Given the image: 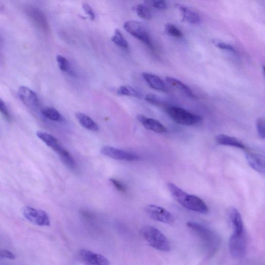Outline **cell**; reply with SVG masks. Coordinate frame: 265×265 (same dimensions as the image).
<instances>
[{
  "instance_id": "obj_36",
  "label": "cell",
  "mask_w": 265,
  "mask_h": 265,
  "mask_svg": "<svg viewBox=\"0 0 265 265\" xmlns=\"http://www.w3.org/2000/svg\"><path fill=\"white\" fill-rule=\"evenodd\" d=\"M0 257L12 260L16 258L15 255L13 252L6 250H0Z\"/></svg>"
},
{
  "instance_id": "obj_1",
  "label": "cell",
  "mask_w": 265,
  "mask_h": 265,
  "mask_svg": "<svg viewBox=\"0 0 265 265\" xmlns=\"http://www.w3.org/2000/svg\"><path fill=\"white\" fill-rule=\"evenodd\" d=\"M167 187L172 198L183 207L202 214L208 212L206 203L199 197L189 195L172 182H168Z\"/></svg>"
},
{
  "instance_id": "obj_26",
  "label": "cell",
  "mask_w": 265,
  "mask_h": 265,
  "mask_svg": "<svg viewBox=\"0 0 265 265\" xmlns=\"http://www.w3.org/2000/svg\"><path fill=\"white\" fill-rule=\"evenodd\" d=\"M133 9L140 18L145 20L151 19V13L149 8L146 5L138 4L135 6Z\"/></svg>"
},
{
  "instance_id": "obj_18",
  "label": "cell",
  "mask_w": 265,
  "mask_h": 265,
  "mask_svg": "<svg viewBox=\"0 0 265 265\" xmlns=\"http://www.w3.org/2000/svg\"><path fill=\"white\" fill-rule=\"evenodd\" d=\"M217 143L222 146H230L246 150V147L243 142L236 137L225 134H220L216 137Z\"/></svg>"
},
{
  "instance_id": "obj_2",
  "label": "cell",
  "mask_w": 265,
  "mask_h": 265,
  "mask_svg": "<svg viewBox=\"0 0 265 265\" xmlns=\"http://www.w3.org/2000/svg\"><path fill=\"white\" fill-rule=\"evenodd\" d=\"M141 234L152 248L161 252H168L170 250L168 239L157 228L151 226L145 227L141 230Z\"/></svg>"
},
{
  "instance_id": "obj_29",
  "label": "cell",
  "mask_w": 265,
  "mask_h": 265,
  "mask_svg": "<svg viewBox=\"0 0 265 265\" xmlns=\"http://www.w3.org/2000/svg\"><path fill=\"white\" fill-rule=\"evenodd\" d=\"M166 32L169 35L176 37L181 38L183 37V33L176 26L170 23L166 26Z\"/></svg>"
},
{
  "instance_id": "obj_14",
  "label": "cell",
  "mask_w": 265,
  "mask_h": 265,
  "mask_svg": "<svg viewBox=\"0 0 265 265\" xmlns=\"http://www.w3.org/2000/svg\"><path fill=\"white\" fill-rule=\"evenodd\" d=\"M137 119L145 128L157 133H164L167 131L165 126L157 120L141 115L137 116Z\"/></svg>"
},
{
  "instance_id": "obj_10",
  "label": "cell",
  "mask_w": 265,
  "mask_h": 265,
  "mask_svg": "<svg viewBox=\"0 0 265 265\" xmlns=\"http://www.w3.org/2000/svg\"><path fill=\"white\" fill-rule=\"evenodd\" d=\"M80 261L86 265H110L109 261L102 255L88 250L81 249L78 252Z\"/></svg>"
},
{
  "instance_id": "obj_9",
  "label": "cell",
  "mask_w": 265,
  "mask_h": 265,
  "mask_svg": "<svg viewBox=\"0 0 265 265\" xmlns=\"http://www.w3.org/2000/svg\"><path fill=\"white\" fill-rule=\"evenodd\" d=\"M100 153L105 156L117 160L137 161L139 159L137 155L132 153L107 146L101 148Z\"/></svg>"
},
{
  "instance_id": "obj_4",
  "label": "cell",
  "mask_w": 265,
  "mask_h": 265,
  "mask_svg": "<svg viewBox=\"0 0 265 265\" xmlns=\"http://www.w3.org/2000/svg\"><path fill=\"white\" fill-rule=\"evenodd\" d=\"M187 225L209 250L213 251L217 248L219 239L215 232L196 222H188Z\"/></svg>"
},
{
  "instance_id": "obj_11",
  "label": "cell",
  "mask_w": 265,
  "mask_h": 265,
  "mask_svg": "<svg viewBox=\"0 0 265 265\" xmlns=\"http://www.w3.org/2000/svg\"><path fill=\"white\" fill-rule=\"evenodd\" d=\"M18 95L20 99L27 106L36 108L39 106V100L36 94L33 90L26 86L19 88Z\"/></svg>"
},
{
  "instance_id": "obj_5",
  "label": "cell",
  "mask_w": 265,
  "mask_h": 265,
  "mask_svg": "<svg viewBox=\"0 0 265 265\" xmlns=\"http://www.w3.org/2000/svg\"><path fill=\"white\" fill-rule=\"evenodd\" d=\"M124 28L127 32L152 48L150 36L144 24L136 20H129L124 24Z\"/></svg>"
},
{
  "instance_id": "obj_30",
  "label": "cell",
  "mask_w": 265,
  "mask_h": 265,
  "mask_svg": "<svg viewBox=\"0 0 265 265\" xmlns=\"http://www.w3.org/2000/svg\"><path fill=\"white\" fill-rule=\"evenodd\" d=\"M211 42L215 46L220 49L228 51V52L232 53H237V50L232 46L222 41L221 40L213 39L211 40Z\"/></svg>"
},
{
  "instance_id": "obj_3",
  "label": "cell",
  "mask_w": 265,
  "mask_h": 265,
  "mask_svg": "<svg viewBox=\"0 0 265 265\" xmlns=\"http://www.w3.org/2000/svg\"><path fill=\"white\" fill-rule=\"evenodd\" d=\"M165 109L168 116L180 125L192 126L199 124L202 120L199 115L181 107L167 106Z\"/></svg>"
},
{
  "instance_id": "obj_33",
  "label": "cell",
  "mask_w": 265,
  "mask_h": 265,
  "mask_svg": "<svg viewBox=\"0 0 265 265\" xmlns=\"http://www.w3.org/2000/svg\"><path fill=\"white\" fill-rule=\"evenodd\" d=\"M146 2L150 3L152 7L159 10L166 9L167 7V3L165 1H151Z\"/></svg>"
},
{
  "instance_id": "obj_27",
  "label": "cell",
  "mask_w": 265,
  "mask_h": 265,
  "mask_svg": "<svg viewBox=\"0 0 265 265\" xmlns=\"http://www.w3.org/2000/svg\"><path fill=\"white\" fill-rule=\"evenodd\" d=\"M56 60L59 69L61 71L69 74H73L72 70H71L69 61L66 58L63 56L58 55L57 56Z\"/></svg>"
},
{
  "instance_id": "obj_8",
  "label": "cell",
  "mask_w": 265,
  "mask_h": 265,
  "mask_svg": "<svg viewBox=\"0 0 265 265\" xmlns=\"http://www.w3.org/2000/svg\"><path fill=\"white\" fill-rule=\"evenodd\" d=\"M147 215L153 220L162 223L171 224L175 221V218L166 209L156 205H149L145 208Z\"/></svg>"
},
{
  "instance_id": "obj_22",
  "label": "cell",
  "mask_w": 265,
  "mask_h": 265,
  "mask_svg": "<svg viewBox=\"0 0 265 265\" xmlns=\"http://www.w3.org/2000/svg\"><path fill=\"white\" fill-rule=\"evenodd\" d=\"M118 94L122 96L132 97L141 99L142 94L140 92L130 86H122L120 87L118 90Z\"/></svg>"
},
{
  "instance_id": "obj_7",
  "label": "cell",
  "mask_w": 265,
  "mask_h": 265,
  "mask_svg": "<svg viewBox=\"0 0 265 265\" xmlns=\"http://www.w3.org/2000/svg\"><path fill=\"white\" fill-rule=\"evenodd\" d=\"M24 217L30 222L39 227H49V217L46 212L32 207L26 206L23 210Z\"/></svg>"
},
{
  "instance_id": "obj_17",
  "label": "cell",
  "mask_w": 265,
  "mask_h": 265,
  "mask_svg": "<svg viewBox=\"0 0 265 265\" xmlns=\"http://www.w3.org/2000/svg\"><path fill=\"white\" fill-rule=\"evenodd\" d=\"M142 76L152 89L164 92V93H167L168 91V89L164 81L156 75L143 73L142 74Z\"/></svg>"
},
{
  "instance_id": "obj_19",
  "label": "cell",
  "mask_w": 265,
  "mask_h": 265,
  "mask_svg": "<svg viewBox=\"0 0 265 265\" xmlns=\"http://www.w3.org/2000/svg\"><path fill=\"white\" fill-rule=\"evenodd\" d=\"M177 6L182 14L183 20L193 25L198 24L200 22V17L192 10L183 5L177 4Z\"/></svg>"
},
{
  "instance_id": "obj_21",
  "label": "cell",
  "mask_w": 265,
  "mask_h": 265,
  "mask_svg": "<svg viewBox=\"0 0 265 265\" xmlns=\"http://www.w3.org/2000/svg\"><path fill=\"white\" fill-rule=\"evenodd\" d=\"M76 117L79 124L85 129L94 132H97L99 130V125L90 117L85 114L78 113Z\"/></svg>"
},
{
  "instance_id": "obj_16",
  "label": "cell",
  "mask_w": 265,
  "mask_h": 265,
  "mask_svg": "<svg viewBox=\"0 0 265 265\" xmlns=\"http://www.w3.org/2000/svg\"><path fill=\"white\" fill-rule=\"evenodd\" d=\"M36 136L48 147L52 148L58 155L65 148L57 138L43 131H37Z\"/></svg>"
},
{
  "instance_id": "obj_20",
  "label": "cell",
  "mask_w": 265,
  "mask_h": 265,
  "mask_svg": "<svg viewBox=\"0 0 265 265\" xmlns=\"http://www.w3.org/2000/svg\"><path fill=\"white\" fill-rule=\"evenodd\" d=\"M166 80L170 85L183 92L190 98L197 99V96L194 94L192 90L180 80L171 77H166Z\"/></svg>"
},
{
  "instance_id": "obj_24",
  "label": "cell",
  "mask_w": 265,
  "mask_h": 265,
  "mask_svg": "<svg viewBox=\"0 0 265 265\" xmlns=\"http://www.w3.org/2000/svg\"><path fill=\"white\" fill-rule=\"evenodd\" d=\"M111 41L122 48L127 49L129 48L127 40L118 29L115 31L114 34L111 37Z\"/></svg>"
},
{
  "instance_id": "obj_23",
  "label": "cell",
  "mask_w": 265,
  "mask_h": 265,
  "mask_svg": "<svg viewBox=\"0 0 265 265\" xmlns=\"http://www.w3.org/2000/svg\"><path fill=\"white\" fill-rule=\"evenodd\" d=\"M42 115L46 118L54 121H62L63 118L59 112L53 107H47L42 110Z\"/></svg>"
},
{
  "instance_id": "obj_35",
  "label": "cell",
  "mask_w": 265,
  "mask_h": 265,
  "mask_svg": "<svg viewBox=\"0 0 265 265\" xmlns=\"http://www.w3.org/2000/svg\"><path fill=\"white\" fill-rule=\"evenodd\" d=\"M110 181L115 187L119 191L121 192H125L127 191V188L125 185L123 184L122 182L116 180L115 179L111 178Z\"/></svg>"
},
{
  "instance_id": "obj_13",
  "label": "cell",
  "mask_w": 265,
  "mask_h": 265,
  "mask_svg": "<svg viewBox=\"0 0 265 265\" xmlns=\"http://www.w3.org/2000/svg\"><path fill=\"white\" fill-rule=\"evenodd\" d=\"M28 16L39 28L47 30L48 29L47 20L44 13L39 8L29 7L26 10Z\"/></svg>"
},
{
  "instance_id": "obj_37",
  "label": "cell",
  "mask_w": 265,
  "mask_h": 265,
  "mask_svg": "<svg viewBox=\"0 0 265 265\" xmlns=\"http://www.w3.org/2000/svg\"><path fill=\"white\" fill-rule=\"evenodd\" d=\"M1 44H2V39H1V37H0V46L1 45Z\"/></svg>"
},
{
  "instance_id": "obj_28",
  "label": "cell",
  "mask_w": 265,
  "mask_h": 265,
  "mask_svg": "<svg viewBox=\"0 0 265 265\" xmlns=\"http://www.w3.org/2000/svg\"><path fill=\"white\" fill-rule=\"evenodd\" d=\"M145 100L149 103L158 107L166 108L167 105L159 97L153 94H149L145 97Z\"/></svg>"
},
{
  "instance_id": "obj_25",
  "label": "cell",
  "mask_w": 265,
  "mask_h": 265,
  "mask_svg": "<svg viewBox=\"0 0 265 265\" xmlns=\"http://www.w3.org/2000/svg\"><path fill=\"white\" fill-rule=\"evenodd\" d=\"M59 156L64 164L69 168L73 169L76 167V163L74 158L66 149L60 153Z\"/></svg>"
},
{
  "instance_id": "obj_12",
  "label": "cell",
  "mask_w": 265,
  "mask_h": 265,
  "mask_svg": "<svg viewBox=\"0 0 265 265\" xmlns=\"http://www.w3.org/2000/svg\"><path fill=\"white\" fill-rule=\"evenodd\" d=\"M246 157L249 165L252 169L261 174H265V158L264 155L259 153L248 151Z\"/></svg>"
},
{
  "instance_id": "obj_31",
  "label": "cell",
  "mask_w": 265,
  "mask_h": 265,
  "mask_svg": "<svg viewBox=\"0 0 265 265\" xmlns=\"http://www.w3.org/2000/svg\"><path fill=\"white\" fill-rule=\"evenodd\" d=\"M256 127L259 135L264 139L265 137V121L264 118L260 117L257 119Z\"/></svg>"
},
{
  "instance_id": "obj_34",
  "label": "cell",
  "mask_w": 265,
  "mask_h": 265,
  "mask_svg": "<svg viewBox=\"0 0 265 265\" xmlns=\"http://www.w3.org/2000/svg\"><path fill=\"white\" fill-rule=\"evenodd\" d=\"M0 113L7 120H9L11 118L8 108L4 101L1 98H0Z\"/></svg>"
},
{
  "instance_id": "obj_15",
  "label": "cell",
  "mask_w": 265,
  "mask_h": 265,
  "mask_svg": "<svg viewBox=\"0 0 265 265\" xmlns=\"http://www.w3.org/2000/svg\"><path fill=\"white\" fill-rule=\"evenodd\" d=\"M228 215L233 233H240L244 232L243 222L239 210L235 207H231Z\"/></svg>"
},
{
  "instance_id": "obj_32",
  "label": "cell",
  "mask_w": 265,
  "mask_h": 265,
  "mask_svg": "<svg viewBox=\"0 0 265 265\" xmlns=\"http://www.w3.org/2000/svg\"><path fill=\"white\" fill-rule=\"evenodd\" d=\"M82 6L84 12L89 16L91 21H94L96 18V15L93 8L87 3H84Z\"/></svg>"
},
{
  "instance_id": "obj_6",
  "label": "cell",
  "mask_w": 265,
  "mask_h": 265,
  "mask_svg": "<svg viewBox=\"0 0 265 265\" xmlns=\"http://www.w3.org/2000/svg\"><path fill=\"white\" fill-rule=\"evenodd\" d=\"M247 248V239L245 232L232 233L229 241V249L233 258L240 259L245 256Z\"/></svg>"
}]
</instances>
